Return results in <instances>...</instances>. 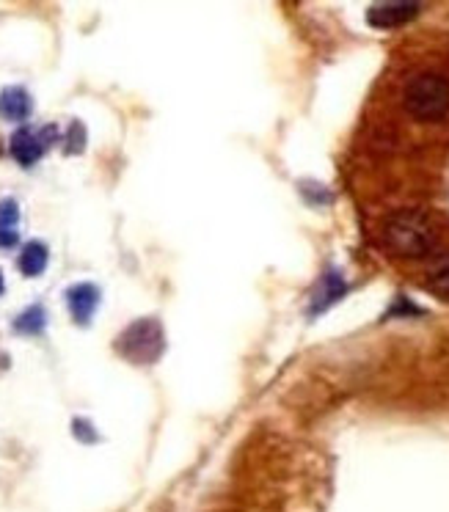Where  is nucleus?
I'll use <instances>...</instances> for the list:
<instances>
[{"label":"nucleus","instance_id":"nucleus-4","mask_svg":"<svg viewBox=\"0 0 449 512\" xmlns=\"http://www.w3.org/2000/svg\"><path fill=\"white\" fill-rule=\"evenodd\" d=\"M58 138H61V133H58L56 124H47L45 130H39V133H34L31 127H17L12 141H9V155L23 168H31L42 160L47 146L56 144Z\"/></svg>","mask_w":449,"mask_h":512},{"label":"nucleus","instance_id":"nucleus-3","mask_svg":"<svg viewBox=\"0 0 449 512\" xmlns=\"http://www.w3.org/2000/svg\"><path fill=\"white\" fill-rule=\"evenodd\" d=\"M403 105L419 122H441L449 113V80L441 72L416 75L405 86Z\"/></svg>","mask_w":449,"mask_h":512},{"label":"nucleus","instance_id":"nucleus-6","mask_svg":"<svg viewBox=\"0 0 449 512\" xmlns=\"http://www.w3.org/2000/svg\"><path fill=\"white\" fill-rule=\"evenodd\" d=\"M34 111V100L23 86H6L0 91V119L12 124L28 122V116Z\"/></svg>","mask_w":449,"mask_h":512},{"label":"nucleus","instance_id":"nucleus-12","mask_svg":"<svg viewBox=\"0 0 449 512\" xmlns=\"http://www.w3.org/2000/svg\"><path fill=\"white\" fill-rule=\"evenodd\" d=\"M427 290L449 301V254L433 259V265L427 270Z\"/></svg>","mask_w":449,"mask_h":512},{"label":"nucleus","instance_id":"nucleus-11","mask_svg":"<svg viewBox=\"0 0 449 512\" xmlns=\"http://www.w3.org/2000/svg\"><path fill=\"white\" fill-rule=\"evenodd\" d=\"M14 334H23V336H39L45 334L47 328V312L42 303H34V306H28L25 312H20L14 317Z\"/></svg>","mask_w":449,"mask_h":512},{"label":"nucleus","instance_id":"nucleus-5","mask_svg":"<svg viewBox=\"0 0 449 512\" xmlns=\"http://www.w3.org/2000/svg\"><path fill=\"white\" fill-rule=\"evenodd\" d=\"M64 298H67V309L72 314V320L80 328H86L91 323V317L97 314L100 309V290H97V284H91V281H80V284H72L64 292Z\"/></svg>","mask_w":449,"mask_h":512},{"label":"nucleus","instance_id":"nucleus-1","mask_svg":"<svg viewBox=\"0 0 449 512\" xmlns=\"http://www.w3.org/2000/svg\"><path fill=\"white\" fill-rule=\"evenodd\" d=\"M383 245L386 251L403 259H422L436 248V229L425 212L400 210L383 223Z\"/></svg>","mask_w":449,"mask_h":512},{"label":"nucleus","instance_id":"nucleus-7","mask_svg":"<svg viewBox=\"0 0 449 512\" xmlns=\"http://www.w3.org/2000/svg\"><path fill=\"white\" fill-rule=\"evenodd\" d=\"M416 14H419V3H378L370 9L367 20L375 28H397L411 23Z\"/></svg>","mask_w":449,"mask_h":512},{"label":"nucleus","instance_id":"nucleus-10","mask_svg":"<svg viewBox=\"0 0 449 512\" xmlns=\"http://www.w3.org/2000/svg\"><path fill=\"white\" fill-rule=\"evenodd\" d=\"M345 292H348V284L342 281V276H339V273H326L323 281H320V292L312 298V301H315L312 303V314L326 312L328 306H334Z\"/></svg>","mask_w":449,"mask_h":512},{"label":"nucleus","instance_id":"nucleus-8","mask_svg":"<svg viewBox=\"0 0 449 512\" xmlns=\"http://www.w3.org/2000/svg\"><path fill=\"white\" fill-rule=\"evenodd\" d=\"M47 262H50L47 245L39 243V240H31V243L23 245L20 259H17V268H20L25 279H36V276H42L47 270Z\"/></svg>","mask_w":449,"mask_h":512},{"label":"nucleus","instance_id":"nucleus-2","mask_svg":"<svg viewBox=\"0 0 449 512\" xmlns=\"http://www.w3.org/2000/svg\"><path fill=\"white\" fill-rule=\"evenodd\" d=\"M113 347L124 361H130L135 367H149V364L160 361L163 350H166V331L158 317H141L116 336Z\"/></svg>","mask_w":449,"mask_h":512},{"label":"nucleus","instance_id":"nucleus-14","mask_svg":"<svg viewBox=\"0 0 449 512\" xmlns=\"http://www.w3.org/2000/svg\"><path fill=\"white\" fill-rule=\"evenodd\" d=\"M72 433H75V438L83 441V444H97V441H100L97 430H94L91 422H86V419H75V422H72Z\"/></svg>","mask_w":449,"mask_h":512},{"label":"nucleus","instance_id":"nucleus-9","mask_svg":"<svg viewBox=\"0 0 449 512\" xmlns=\"http://www.w3.org/2000/svg\"><path fill=\"white\" fill-rule=\"evenodd\" d=\"M20 243V204L14 199H0V248H14Z\"/></svg>","mask_w":449,"mask_h":512},{"label":"nucleus","instance_id":"nucleus-15","mask_svg":"<svg viewBox=\"0 0 449 512\" xmlns=\"http://www.w3.org/2000/svg\"><path fill=\"white\" fill-rule=\"evenodd\" d=\"M3 290H6V284H3V273H0V295H3Z\"/></svg>","mask_w":449,"mask_h":512},{"label":"nucleus","instance_id":"nucleus-13","mask_svg":"<svg viewBox=\"0 0 449 512\" xmlns=\"http://www.w3.org/2000/svg\"><path fill=\"white\" fill-rule=\"evenodd\" d=\"M83 149H86V127L83 122H72L67 133V155H80Z\"/></svg>","mask_w":449,"mask_h":512}]
</instances>
